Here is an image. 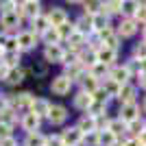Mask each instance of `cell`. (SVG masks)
<instances>
[{
  "mask_svg": "<svg viewBox=\"0 0 146 146\" xmlns=\"http://www.w3.org/2000/svg\"><path fill=\"white\" fill-rule=\"evenodd\" d=\"M63 74H66L72 83H74V81H79V83H81V79L87 74V70L81 66V63H72V66H66V72H63Z\"/></svg>",
  "mask_w": 146,
  "mask_h": 146,
  "instance_id": "obj_21",
  "label": "cell"
},
{
  "mask_svg": "<svg viewBox=\"0 0 146 146\" xmlns=\"http://www.w3.org/2000/svg\"><path fill=\"white\" fill-rule=\"evenodd\" d=\"M131 59L133 61H146V44L140 42V44H135L133 50H131Z\"/></svg>",
  "mask_w": 146,
  "mask_h": 146,
  "instance_id": "obj_37",
  "label": "cell"
},
{
  "mask_svg": "<svg viewBox=\"0 0 146 146\" xmlns=\"http://www.w3.org/2000/svg\"><path fill=\"white\" fill-rule=\"evenodd\" d=\"M20 127L26 131V135H29V133H37L39 127H42V118H37L35 113L26 111L24 116H22V120H20Z\"/></svg>",
  "mask_w": 146,
  "mask_h": 146,
  "instance_id": "obj_8",
  "label": "cell"
},
{
  "mask_svg": "<svg viewBox=\"0 0 146 146\" xmlns=\"http://www.w3.org/2000/svg\"><path fill=\"white\" fill-rule=\"evenodd\" d=\"M57 31H59V35H61V42H66L70 35H74V33H76V29H74V22H70V20H68L66 24H61Z\"/></svg>",
  "mask_w": 146,
  "mask_h": 146,
  "instance_id": "obj_38",
  "label": "cell"
},
{
  "mask_svg": "<svg viewBox=\"0 0 146 146\" xmlns=\"http://www.w3.org/2000/svg\"><path fill=\"white\" fill-rule=\"evenodd\" d=\"M72 85H74V83L68 79L66 74H57L55 79L50 81V92H52L55 96H66V94H70Z\"/></svg>",
  "mask_w": 146,
  "mask_h": 146,
  "instance_id": "obj_1",
  "label": "cell"
},
{
  "mask_svg": "<svg viewBox=\"0 0 146 146\" xmlns=\"http://www.w3.org/2000/svg\"><path fill=\"white\" fill-rule=\"evenodd\" d=\"M133 20L140 24V29H144V26H146V2H140V5H137V13H135Z\"/></svg>",
  "mask_w": 146,
  "mask_h": 146,
  "instance_id": "obj_40",
  "label": "cell"
},
{
  "mask_svg": "<svg viewBox=\"0 0 146 146\" xmlns=\"http://www.w3.org/2000/svg\"><path fill=\"white\" fill-rule=\"evenodd\" d=\"M109 15L105 11H100V13H96L94 18H92V26H94V33H103V31H107V29H111V24H109Z\"/></svg>",
  "mask_w": 146,
  "mask_h": 146,
  "instance_id": "obj_20",
  "label": "cell"
},
{
  "mask_svg": "<svg viewBox=\"0 0 146 146\" xmlns=\"http://www.w3.org/2000/svg\"><path fill=\"white\" fill-rule=\"evenodd\" d=\"M50 107L52 105L46 100V98H35L33 100V105H31V113H35L37 118H48V111H50Z\"/></svg>",
  "mask_w": 146,
  "mask_h": 146,
  "instance_id": "obj_16",
  "label": "cell"
},
{
  "mask_svg": "<svg viewBox=\"0 0 146 146\" xmlns=\"http://www.w3.org/2000/svg\"><path fill=\"white\" fill-rule=\"evenodd\" d=\"M63 57H66V48L61 44L44 48V61H48V63H63Z\"/></svg>",
  "mask_w": 146,
  "mask_h": 146,
  "instance_id": "obj_5",
  "label": "cell"
},
{
  "mask_svg": "<svg viewBox=\"0 0 146 146\" xmlns=\"http://www.w3.org/2000/svg\"><path fill=\"white\" fill-rule=\"evenodd\" d=\"M100 87L105 90V94H107L109 98H118V94H120V87H122V85H118L116 81H111L109 76H107L105 81H100Z\"/></svg>",
  "mask_w": 146,
  "mask_h": 146,
  "instance_id": "obj_26",
  "label": "cell"
},
{
  "mask_svg": "<svg viewBox=\"0 0 146 146\" xmlns=\"http://www.w3.org/2000/svg\"><path fill=\"white\" fill-rule=\"evenodd\" d=\"M142 31H144V37H146V26H144V29H142Z\"/></svg>",
  "mask_w": 146,
  "mask_h": 146,
  "instance_id": "obj_56",
  "label": "cell"
},
{
  "mask_svg": "<svg viewBox=\"0 0 146 146\" xmlns=\"http://www.w3.org/2000/svg\"><path fill=\"white\" fill-rule=\"evenodd\" d=\"M74 29H76V33H81V35H85V37H92V35H94L92 18H87V15H81L79 20H74Z\"/></svg>",
  "mask_w": 146,
  "mask_h": 146,
  "instance_id": "obj_18",
  "label": "cell"
},
{
  "mask_svg": "<svg viewBox=\"0 0 146 146\" xmlns=\"http://www.w3.org/2000/svg\"><path fill=\"white\" fill-rule=\"evenodd\" d=\"M109 122H111L109 116H100V118H96V131H98V133L107 131V129H109Z\"/></svg>",
  "mask_w": 146,
  "mask_h": 146,
  "instance_id": "obj_43",
  "label": "cell"
},
{
  "mask_svg": "<svg viewBox=\"0 0 146 146\" xmlns=\"http://www.w3.org/2000/svg\"><path fill=\"white\" fill-rule=\"evenodd\" d=\"M135 96H137V87L133 83H124L120 87L118 100H120V105H129V103H135Z\"/></svg>",
  "mask_w": 146,
  "mask_h": 146,
  "instance_id": "obj_15",
  "label": "cell"
},
{
  "mask_svg": "<svg viewBox=\"0 0 146 146\" xmlns=\"http://www.w3.org/2000/svg\"><path fill=\"white\" fill-rule=\"evenodd\" d=\"M100 11H103V2H83V15L87 18H94Z\"/></svg>",
  "mask_w": 146,
  "mask_h": 146,
  "instance_id": "obj_35",
  "label": "cell"
},
{
  "mask_svg": "<svg viewBox=\"0 0 146 146\" xmlns=\"http://www.w3.org/2000/svg\"><path fill=\"white\" fill-rule=\"evenodd\" d=\"M33 100H35V96H33L31 92H22V94H18V96L9 98V107H11L13 111H20V109L31 111V105H33Z\"/></svg>",
  "mask_w": 146,
  "mask_h": 146,
  "instance_id": "obj_2",
  "label": "cell"
},
{
  "mask_svg": "<svg viewBox=\"0 0 146 146\" xmlns=\"http://www.w3.org/2000/svg\"><path fill=\"white\" fill-rule=\"evenodd\" d=\"M61 140H63V144L66 146H81V142H83V133H81L76 127H68L61 131Z\"/></svg>",
  "mask_w": 146,
  "mask_h": 146,
  "instance_id": "obj_6",
  "label": "cell"
},
{
  "mask_svg": "<svg viewBox=\"0 0 146 146\" xmlns=\"http://www.w3.org/2000/svg\"><path fill=\"white\" fill-rule=\"evenodd\" d=\"M92 103H94V98H92L87 92H83V90H79L76 94H74V98H72V105H74L79 111H87Z\"/></svg>",
  "mask_w": 146,
  "mask_h": 146,
  "instance_id": "obj_17",
  "label": "cell"
},
{
  "mask_svg": "<svg viewBox=\"0 0 146 146\" xmlns=\"http://www.w3.org/2000/svg\"><path fill=\"white\" fill-rule=\"evenodd\" d=\"M0 146H18V142H15V137H5V140H0Z\"/></svg>",
  "mask_w": 146,
  "mask_h": 146,
  "instance_id": "obj_50",
  "label": "cell"
},
{
  "mask_svg": "<svg viewBox=\"0 0 146 146\" xmlns=\"http://www.w3.org/2000/svg\"><path fill=\"white\" fill-rule=\"evenodd\" d=\"M48 29H50V22H48V15H46V13H39L37 18L31 20V31H33L37 37H42Z\"/></svg>",
  "mask_w": 146,
  "mask_h": 146,
  "instance_id": "obj_13",
  "label": "cell"
},
{
  "mask_svg": "<svg viewBox=\"0 0 146 146\" xmlns=\"http://www.w3.org/2000/svg\"><path fill=\"white\" fill-rule=\"evenodd\" d=\"M66 120H68V109L63 105H52L50 111H48V122L55 124V127H59V124H63Z\"/></svg>",
  "mask_w": 146,
  "mask_h": 146,
  "instance_id": "obj_11",
  "label": "cell"
},
{
  "mask_svg": "<svg viewBox=\"0 0 146 146\" xmlns=\"http://www.w3.org/2000/svg\"><path fill=\"white\" fill-rule=\"evenodd\" d=\"M79 63L85 68V70H90L92 66H96V63H98L96 52H94V50H87V48H85V50H81V52H79Z\"/></svg>",
  "mask_w": 146,
  "mask_h": 146,
  "instance_id": "obj_24",
  "label": "cell"
},
{
  "mask_svg": "<svg viewBox=\"0 0 146 146\" xmlns=\"http://www.w3.org/2000/svg\"><path fill=\"white\" fill-rule=\"evenodd\" d=\"M42 42L46 44V46H57V44H61V35H59V31H57L55 26H50V29L42 35Z\"/></svg>",
  "mask_w": 146,
  "mask_h": 146,
  "instance_id": "obj_28",
  "label": "cell"
},
{
  "mask_svg": "<svg viewBox=\"0 0 146 146\" xmlns=\"http://www.w3.org/2000/svg\"><path fill=\"white\" fill-rule=\"evenodd\" d=\"M107 131H111V133L116 135V137H122V133H127V124H124L120 118H111L109 129H107Z\"/></svg>",
  "mask_w": 146,
  "mask_h": 146,
  "instance_id": "obj_33",
  "label": "cell"
},
{
  "mask_svg": "<svg viewBox=\"0 0 146 146\" xmlns=\"http://www.w3.org/2000/svg\"><path fill=\"white\" fill-rule=\"evenodd\" d=\"M11 131H13V127H9V124H5V122H0V140L11 137Z\"/></svg>",
  "mask_w": 146,
  "mask_h": 146,
  "instance_id": "obj_45",
  "label": "cell"
},
{
  "mask_svg": "<svg viewBox=\"0 0 146 146\" xmlns=\"http://www.w3.org/2000/svg\"><path fill=\"white\" fill-rule=\"evenodd\" d=\"M2 55H5V50H2V46H0V59H2Z\"/></svg>",
  "mask_w": 146,
  "mask_h": 146,
  "instance_id": "obj_55",
  "label": "cell"
},
{
  "mask_svg": "<svg viewBox=\"0 0 146 146\" xmlns=\"http://www.w3.org/2000/svg\"><path fill=\"white\" fill-rule=\"evenodd\" d=\"M0 61H2V63H5V66L9 68V70H11V68H18V61H20V50H15V52H5Z\"/></svg>",
  "mask_w": 146,
  "mask_h": 146,
  "instance_id": "obj_36",
  "label": "cell"
},
{
  "mask_svg": "<svg viewBox=\"0 0 146 146\" xmlns=\"http://www.w3.org/2000/svg\"><path fill=\"white\" fill-rule=\"evenodd\" d=\"M137 140L142 142V146H146V131H142V133L137 135Z\"/></svg>",
  "mask_w": 146,
  "mask_h": 146,
  "instance_id": "obj_53",
  "label": "cell"
},
{
  "mask_svg": "<svg viewBox=\"0 0 146 146\" xmlns=\"http://www.w3.org/2000/svg\"><path fill=\"white\" fill-rule=\"evenodd\" d=\"M109 79L111 81H116L118 85H124V83H129V79H131V74H129V70H127V66L122 63V66H113L109 70Z\"/></svg>",
  "mask_w": 146,
  "mask_h": 146,
  "instance_id": "obj_14",
  "label": "cell"
},
{
  "mask_svg": "<svg viewBox=\"0 0 146 146\" xmlns=\"http://www.w3.org/2000/svg\"><path fill=\"white\" fill-rule=\"evenodd\" d=\"M18 9V2H13V0H7V2H0V13H11Z\"/></svg>",
  "mask_w": 146,
  "mask_h": 146,
  "instance_id": "obj_44",
  "label": "cell"
},
{
  "mask_svg": "<svg viewBox=\"0 0 146 146\" xmlns=\"http://www.w3.org/2000/svg\"><path fill=\"white\" fill-rule=\"evenodd\" d=\"M46 15H48L50 26H55V29H59L61 24H66L68 20H70V18H68V13H66V9H61V7H52Z\"/></svg>",
  "mask_w": 146,
  "mask_h": 146,
  "instance_id": "obj_12",
  "label": "cell"
},
{
  "mask_svg": "<svg viewBox=\"0 0 146 146\" xmlns=\"http://www.w3.org/2000/svg\"><path fill=\"white\" fill-rule=\"evenodd\" d=\"M137 31H140V24H137L133 18H122L120 22H118V26H116V33L120 35V39L122 37H133Z\"/></svg>",
  "mask_w": 146,
  "mask_h": 146,
  "instance_id": "obj_3",
  "label": "cell"
},
{
  "mask_svg": "<svg viewBox=\"0 0 146 146\" xmlns=\"http://www.w3.org/2000/svg\"><path fill=\"white\" fill-rule=\"evenodd\" d=\"M118 140H120V137H116L111 131H103V133H100V146H113Z\"/></svg>",
  "mask_w": 146,
  "mask_h": 146,
  "instance_id": "obj_41",
  "label": "cell"
},
{
  "mask_svg": "<svg viewBox=\"0 0 146 146\" xmlns=\"http://www.w3.org/2000/svg\"><path fill=\"white\" fill-rule=\"evenodd\" d=\"M98 87H100V81L98 79H94V76H92V74H85V76H83V79H81V90L83 92H87V94H94V92L98 90Z\"/></svg>",
  "mask_w": 146,
  "mask_h": 146,
  "instance_id": "obj_25",
  "label": "cell"
},
{
  "mask_svg": "<svg viewBox=\"0 0 146 146\" xmlns=\"http://www.w3.org/2000/svg\"><path fill=\"white\" fill-rule=\"evenodd\" d=\"M98 37H100V44H103L105 48H111V50H118V48H120V44H122V39H120V35L116 33V29L103 31V33H98Z\"/></svg>",
  "mask_w": 146,
  "mask_h": 146,
  "instance_id": "obj_4",
  "label": "cell"
},
{
  "mask_svg": "<svg viewBox=\"0 0 146 146\" xmlns=\"http://www.w3.org/2000/svg\"><path fill=\"white\" fill-rule=\"evenodd\" d=\"M92 98H94V100H103V103H107V100H109V96L105 94V90H103V87H98V90L94 92V94H92Z\"/></svg>",
  "mask_w": 146,
  "mask_h": 146,
  "instance_id": "obj_46",
  "label": "cell"
},
{
  "mask_svg": "<svg viewBox=\"0 0 146 146\" xmlns=\"http://www.w3.org/2000/svg\"><path fill=\"white\" fill-rule=\"evenodd\" d=\"M20 9L24 11V18L29 15L31 20L37 18V15L42 13V5H39L37 0H26V2H20Z\"/></svg>",
  "mask_w": 146,
  "mask_h": 146,
  "instance_id": "obj_22",
  "label": "cell"
},
{
  "mask_svg": "<svg viewBox=\"0 0 146 146\" xmlns=\"http://www.w3.org/2000/svg\"><path fill=\"white\" fill-rule=\"evenodd\" d=\"M142 109H144V113H146V98H144V103H142Z\"/></svg>",
  "mask_w": 146,
  "mask_h": 146,
  "instance_id": "obj_54",
  "label": "cell"
},
{
  "mask_svg": "<svg viewBox=\"0 0 146 146\" xmlns=\"http://www.w3.org/2000/svg\"><path fill=\"white\" fill-rule=\"evenodd\" d=\"M103 11L109 18L111 15H118V13L122 15V0H107V2H103Z\"/></svg>",
  "mask_w": 146,
  "mask_h": 146,
  "instance_id": "obj_29",
  "label": "cell"
},
{
  "mask_svg": "<svg viewBox=\"0 0 146 146\" xmlns=\"http://www.w3.org/2000/svg\"><path fill=\"white\" fill-rule=\"evenodd\" d=\"M7 72H9V68H7L5 63L0 61V79H7Z\"/></svg>",
  "mask_w": 146,
  "mask_h": 146,
  "instance_id": "obj_52",
  "label": "cell"
},
{
  "mask_svg": "<svg viewBox=\"0 0 146 146\" xmlns=\"http://www.w3.org/2000/svg\"><path fill=\"white\" fill-rule=\"evenodd\" d=\"M120 118L124 124H129V122H133L140 118V105L137 103H129V105H120Z\"/></svg>",
  "mask_w": 146,
  "mask_h": 146,
  "instance_id": "obj_9",
  "label": "cell"
},
{
  "mask_svg": "<svg viewBox=\"0 0 146 146\" xmlns=\"http://www.w3.org/2000/svg\"><path fill=\"white\" fill-rule=\"evenodd\" d=\"M15 37H18V50H33L37 46V39H39L33 31H22Z\"/></svg>",
  "mask_w": 146,
  "mask_h": 146,
  "instance_id": "obj_7",
  "label": "cell"
},
{
  "mask_svg": "<svg viewBox=\"0 0 146 146\" xmlns=\"http://www.w3.org/2000/svg\"><path fill=\"white\" fill-rule=\"evenodd\" d=\"M137 5L140 2H135V0H122V18H135Z\"/></svg>",
  "mask_w": 146,
  "mask_h": 146,
  "instance_id": "obj_34",
  "label": "cell"
},
{
  "mask_svg": "<svg viewBox=\"0 0 146 146\" xmlns=\"http://www.w3.org/2000/svg\"><path fill=\"white\" fill-rule=\"evenodd\" d=\"M46 146H66V144L61 140V135H50L48 142H46Z\"/></svg>",
  "mask_w": 146,
  "mask_h": 146,
  "instance_id": "obj_47",
  "label": "cell"
},
{
  "mask_svg": "<svg viewBox=\"0 0 146 146\" xmlns=\"http://www.w3.org/2000/svg\"><path fill=\"white\" fill-rule=\"evenodd\" d=\"M7 109H9V96H7V94H0V116H2Z\"/></svg>",
  "mask_w": 146,
  "mask_h": 146,
  "instance_id": "obj_48",
  "label": "cell"
},
{
  "mask_svg": "<svg viewBox=\"0 0 146 146\" xmlns=\"http://www.w3.org/2000/svg\"><path fill=\"white\" fill-rule=\"evenodd\" d=\"M96 59H98V63H103V66L113 68V66H116V61H118V50H111V48L100 46V48L96 50Z\"/></svg>",
  "mask_w": 146,
  "mask_h": 146,
  "instance_id": "obj_10",
  "label": "cell"
},
{
  "mask_svg": "<svg viewBox=\"0 0 146 146\" xmlns=\"http://www.w3.org/2000/svg\"><path fill=\"white\" fill-rule=\"evenodd\" d=\"M100 146V133L98 131H92V133L83 135V142H81V146Z\"/></svg>",
  "mask_w": 146,
  "mask_h": 146,
  "instance_id": "obj_39",
  "label": "cell"
},
{
  "mask_svg": "<svg viewBox=\"0 0 146 146\" xmlns=\"http://www.w3.org/2000/svg\"><path fill=\"white\" fill-rule=\"evenodd\" d=\"M137 83H140L142 90H146V72H140V74H137Z\"/></svg>",
  "mask_w": 146,
  "mask_h": 146,
  "instance_id": "obj_51",
  "label": "cell"
},
{
  "mask_svg": "<svg viewBox=\"0 0 146 146\" xmlns=\"http://www.w3.org/2000/svg\"><path fill=\"white\" fill-rule=\"evenodd\" d=\"M15 120H18V111H13L11 107L0 116V122H5V124H9V127H13V122H15Z\"/></svg>",
  "mask_w": 146,
  "mask_h": 146,
  "instance_id": "obj_42",
  "label": "cell"
},
{
  "mask_svg": "<svg viewBox=\"0 0 146 146\" xmlns=\"http://www.w3.org/2000/svg\"><path fill=\"white\" fill-rule=\"evenodd\" d=\"M76 129H79L83 135L92 133V131H96V118H92V116H81V120L76 122Z\"/></svg>",
  "mask_w": 146,
  "mask_h": 146,
  "instance_id": "obj_23",
  "label": "cell"
},
{
  "mask_svg": "<svg viewBox=\"0 0 146 146\" xmlns=\"http://www.w3.org/2000/svg\"><path fill=\"white\" fill-rule=\"evenodd\" d=\"M122 146H142V142L137 137H124L122 140Z\"/></svg>",
  "mask_w": 146,
  "mask_h": 146,
  "instance_id": "obj_49",
  "label": "cell"
},
{
  "mask_svg": "<svg viewBox=\"0 0 146 146\" xmlns=\"http://www.w3.org/2000/svg\"><path fill=\"white\" fill-rule=\"evenodd\" d=\"M24 70H22V68H11V70H9V72H7V83H9V85H20V83H22V81H24Z\"/></svg>",
  "mask_w": 146,
  "mask_h": 146,
  "instance_id": "obj_27",
  "label": "cell"
},
{
  "mask_svg": "<svg viewBox=\"0 0 146 146\" xmlns=\"http://www.w3.org/2000/svg\"><path fill=\"white\" fill-rule=\"evenodd\" d=\"M109 70L111 68H107V66H103V63H96V66H92L90 70H87V74H92V76H94V79H107V76H109Z\"/></svg>",
  "mask_w": 146,
  "mask_h": 146,
  "instance_id": "obj_32",
  "label": "cell"
},
{
  "mask_svg": "<svg viewBox=\"0 0 146 146\" xmlns=\"http://www.w3.org/2000/svg\"><path fill=\"white\" fill-rule=\"evenodd\" d=\"M127 131L131 133V137H137V135L142 133V131H146V120H142V118H137V120L129 122L127 124Z\"/></svg>",
  "mask_w": 146,
  "mask_h": 146,
  "instance_id": "obj_31",
  "label": "cell"
},
{
  "mask_svg": "<svg viewBox=\"0 0 146 146\" xmlns=\"http://www.w3.org/2000/svg\"><path fill=\"white\" fill-rule=\"evenodd\" d=\"M20 22H22V20L18 18V13H15V11H11V13H0V26H2L5 31L18 29Z\"/></svg>",
  "mask_w": 146,
  "mask_h": 146,
  "instance_id": "obj_19",
  "label": "cell"
},
{
  "mask_svg": "<svg viewBox=\"0 0 146 146\" xmlns=\"http://www.w3.org/2000/svg\"><path fill=\"white\" fill-rule=\"evenodd\" d=\"M46 142H48V137L37 131V133H29V135H26L24 146H46Z\"/></svg>",
  "mask_w": 146,
  "mask_h": 146,
  "instance_id": "obj_30",
  "label": "cell"
}]
</instances>
